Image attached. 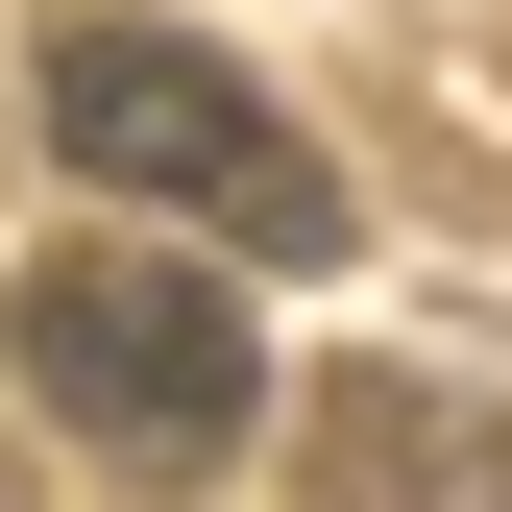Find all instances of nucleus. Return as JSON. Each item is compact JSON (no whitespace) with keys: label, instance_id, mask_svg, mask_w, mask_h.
<instances>
[{"label":"nucleus","instance_id":"nucleus-1","mask_svg":"<svg viewBox=\"0 0 512 512\" xmlns=\"http://www.w3.org/2000/svg\"><path fill=\"white\" fill-rule=\"evenodd\" d=\"M49 147H74L122 220H196V244H244V269H342L366 244L342 171H317V122H269L196 25H49Z\"/></svg>","mask_w":512,"mask_h":512},{"label":"nucleus","instance_id":"nucleus-2","mask_svg":"<svg viewBox=\"0 0 512 512\" xmlns=\"http://www.w3.org/2000/svg\"><path fill=\"white\" fill-rule=\"evenodd\" d=\"M0 342H25V391L74 415L122 488H220V464H244V415H269L244 293H220V269H171V244H49Z\"/></svg>","mask_w":512,"mask_h":512},{"label":"nucleus","instance_id":"nucleus-3","mask_svg":"<svg viewBox=\"0 0 512 512\" xmlns=\"http://www.w3.org/2000/svg\"><path fill=\"white\" fill-rule=\"evenodd\" d=\"M293 488H317V512H512V415L415 391V366H342L317 439H293Z\"/></svg>","mask_w":512,"mask_h":512}]
</instances>
